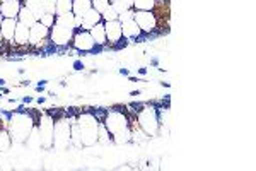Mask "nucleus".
Returning <instances> with one entry per match:
<instances>
[{"mask_svg": "<svg viewBox=\"0 0 256 171\" xmlns=\"http://www.w3.org/2000/svg\"><path fill=\"white\" fill-rule=\"evenodd\" d=\"M36 101H38V105H43V103H46V98H44V96H40Z\"/></svg>", "mask_w": 256, "mask_h": 171, "instance_id": "nucleus-32", "label": "nucleus"}, {"mask_svg": "<svg viewBox=\"0 0 256 171\" xmlns=\"http://www.w3.org/2000/svg\"><path fill=\"white\" fill-rule=\"evenodd\" d=\"M18 21H19V23H22V24H26L28 28L34 26V24L38 23L36 16L32 14V12L28 9V7L24 6V4H22V7H20V11H19V14H18Z\"/></svg>", "mask_w": 256, "mask_h": 171, "instance_id": "nucleus-19", "label": "nucleus"}, {"mask_svg": "<svg viewBox=\"0 0 256 171\" xmlns=\"http://www.w3.org/2000/svg\"><path fill=\"white\" fill-rule=\"evenodd\" d=\"M122 31H123V36L128 40H140L142 38L144 33L140 31V28L137 26V23H135L134 19H128V21H123L122 23Z\"/></svg>", "mask_w": 256, "mask_h": 171, "instance_id": "nucleus-13", "label": "nucleus"}, {"mask_svg": "<svg viewBox=\"0 0 256 171\" xmlns=\"http://www.w3.org/2000/svg\"><path fill=\"white\" fill-rule=\"evenodd\" d=\"M20 7H22L20 0H2V2H0V14H2L4 18L18 19Z\"/></svg>", "mask_w": 256, "mask_h": 171, "instance_id": "nucleus-11", "label": "nucleus"}, {"mask_svg": "<svg viewBox=\"0 0 256 171\" xmlns=\"http://www.w3.org/2000/svg\"><path fill=\"white\" fill-rule=\"evenodd\" d=\"M104 31H106V40L110 41V45H114L123 36L122 23H120L118 19L116 21H108V23H104Z\"/></svg>", "mask_w": 256, "mask_h": 171, "instance_id": "nucleus-12", "label": "nucleus"}, {"mask_svg": "<svg viewBox=\"0 0 256 171\" xmlns=\"http://www.w3.org/2000/svg\"><path fill=\"white\" fill-rule=\"evenodd\" d=\"M10 144H12V139L9 135V130H7V128H2V132H0V152L9 151Z\"/></svg>", "mask_w": 256, "mask_h": 171, "instance_id": "nucleus-23", "label": "nucleus"}, {"mask_svg": "<svg viewBox=\"0 0 256 171\" xmlns=\"http://www.w3.org/2000/svg\"><path fill=\"white\" fill-rule=\"evenodd\" d=\"M118 72L122 74V76H130V70H128V69H120Z\"/></svg>", "mask_w": 256, "mask_h": 171, "instance_id": "nucleus-30", "label": "nucleus"}, {"mask_svg": "<svg viewBox=\"0 0 256 171\" xmlns=\"http://www.w3.org/2000/svg\"><path fill=\"white\" fill-rule=\"evenodd\" d=\"M101 123H104V127L108 128L114 144H126L132 140V123L128 120V116L123 115L122 111L108 110V113H106L104 120Z\"/></svg>", "mask_w": 256, "mask_h": 171, "instance_id": "nucleus-1", "label": "nucleus"}, {"mask_svg": "<svg viewBox=\"0 0 256 171\" xmlns=\"http://www.w3.org/2000/svg\"><path fill=\"white\" fill-rule=\"evenodd\" d=\"M101 18H102V23H108V21H116L118 19V11L110 4V7L104 12H102Z\"/></svg>", "mask_w": 256, "mask_h": 171, "instance_id": "nucleus-25", "label": "nucleus"}, {"mask_svg": "<svg viewBox=\"0 0 256 171\" xmlns=\"http://www.w3.org/2000/svg\"><path fill=\"white\" fill-rule=\"evenodd\" d=\"M0 123H2V122H0ZM2 128H4V127H2V125H0V132H2Z\"/></svg>", "mask_w": 256, "mask_h": 171, "instance_id": "nucleus-36", "label": "nucleus"}, {"mask_svg": "<svg viewBox=\"0 0 256 171\" xmlns=\"http://www.w3.org/2000/svg\"><path fill=\"white\" fill-rule=\"evenodd\" d=\"M147 72H148L147 67H140V69H138V74H140V76H146Z\"/></svg>", "mask_w": 256, "mask_h": 171, "instance_id": "nucleus-29", "label": "nucleus"}, {"mask_svg": "<svg viewBox=\"0 0 256 171\" xmlns=\"http://www.w3.org/2000/svg\"><path fill=\"white\" fill-rule=\"evenodd\" d=\"M89 33L98 47H104V45L108 43V40H106V31H104V23H102V21L99 24H96Z\"/></svg>", "mask_w": 256, "mask_h": 171, "instance_id": "nucleus-18", "label": "nucleus"}, {"mask_svg": "<svg viewBox=\"0 0 256 171\" xmlns=\"http://www.w3.org/2000/svg\"><path fill=\"white\" fill-rule=\"evenodd\" d=\"M111 6L118 12H122L126 9H134V0H111Z\"/></svg>", "mask_w": 256, "mask_h": 171, "instance_id": "nucleus-24", "label": "nucleus"}, {"mask_svg": "<svg viewBox=\"0 0 256 171\" xmlns=\"http://www.w3.org/2000/svg\"><path fill=\"white\" fill-rule=\"evenodd\" d=\"M76 16L72 12L64 16H55V23L50 28V41L56 47H67L72 41V36L76 33Z\"/></svg>", "mask_w": 256, "mask_h": 171, "instance_id": "nucleus-2", "label": "nucleus"}, {"mask_svg": "<svg viewBox=\"0 0 256 171\" xmlns=\"http://www.w3.org/2000/svg\"><path fill=\"white\" fill-rule=\"evenodd\" d=\"M16 26H18V19L4 18L2 24H0V33H2L4 41H9V43H14Z\"/></svg>", "mask_w": 256, "mask_h": 171, "instance_id": "nucleus-15", "label": "nucleus"}, {"mask_svg": "<svg viewBox=\"0 0 256 171\" xmlns=\"http://www.w3.org/2000/svg\"><path fill=\"white\" fill-rule=\"evenodd\" d=\"M24 6H26L28 9H30L32 14L36 16V19H38V21H40L41 16L44 14L43 7H41V0H24Z\"/></svg>", "mask_w": 256, "mask_h": 171, "instance_id": "nucleus-21", "label": "nucleus"}, {"mask_svg": "<svg viewBox=\"0 0 256 171\" xmlns=\"http://www.w3.org/2000/svg\"><path fill=\"white\" fill-rule=\"evenodd\" d=\"M44 40H50V28L38 21L34 26L30 28V45H41Z\"/></svg>", "mask_w": 256, "mask_h": 171, "instance_id": "nucleus-10", "label": "nucleus"}, {"mask_svg": "<svg viewBox=\"0 0 256 171\" xmlns=\"http://www.w3.org/2000/svg\"><path fill=\"white\" fill-rule=\"evenodd\" d=\"M31 101H32L31 96H24V98H22V103H24V105H28V103H31Z\"/></svg>", "mask_w": 256, "mask_h": 171, "instance_id": "nucleus-31", "label": "nucleus"}, {"mask_svg": "<svg viewBox=\"0 0 256 171\" xmlns=\"http://www.w3.org/2000/svg\"><path fill=\"white\" fill-rule=\"evenodd\" d=\"M77 127H79L80 132V140L84 147H89V145H94L98 142V127H99V120L94 116V113L90 111H86L77 116L76 120Z\"/></svg>", "mask_w": 256, "mask_h": 171, "instance_id": "nucleus-4", "label": "nucleus"}, {"mask_svg": "<svg viewBox=\"0 0 256 171\" xmlns=\"http://www.w3.org/2000/svg\"><path fill=\"white\" fill-rule=\"evenodd\" d=\"M89 9H92L90 0H72V14L76 16V26H80V19Z\"/></svg>", "mask_w": 256, "mask_h": 171, "instance_id": "nucleus-16", "label": "nucleus"}, {"mask_svg": "<svg viewBox=\"0 0 256 171\" xmlns=\"http://www.w3.org/2000/svg\"><path fill=\"white\" fill-rule=\"evenodd\" d=\"M34 118L28 115L26 111H12L9 122H7V130L12 139V142H26L28 137L31 135L32 128H34Z\"/></svg>", "mask_w": 256, "mask_h": 171, "instance_id": "nucleus-3", "label": "nucleus"}, {"mask_svg": "<svg viewBox=\"0 0 256 171\" xmlns=\"http://www.w3.org/2000/svg\"><path fill=\"white\" fill-rule=\"evenodd\" d=\"M40 23L44 24L46 28H52L53 23H55V14H43L40 18Z\"/></svg>", "mask_w": 256, "mask_h": 171, "instance_id": "nucleus-27", "label": "nucleus"}, {"mask_svg": "<svg viewBox=\"0 0 256 171\" xmlns=\"http://www.w3.org/2000/svg\"><path fill=\"white\" fill-rule=\"evenodd\" d=\"M14 43L16 45H30V28L26 24L19 23L16 26V33H14Z\"/></svg>", "mask_w": 256, "mask_h": 171, "instance_id": "nucleus-17", "label": "nucleus"}, {"mask_svg": "<svg viewBox=\"0 0 256 171\" xmlns=\"http://www.w3.org/2000/svg\"><path fill=\"white\" fill-rule=\"evenodd\" d=\"M137 123L144 133L152 135V137L158 135V132L160 128L159 110L156 106H144L137 113Z\"/></svg>", "mask_w": 256, "mask_h": 171, "instance_id": "nucleus-5", "label": "nucleus"}, {"mask_svg": "<svg viewBox=\"0 0 256 171\" xmlns=\"http://www.w3.org/2000/svg\"><path fill=\"white\" fill-rule=\"evenodd\" d=\"M2 21H4V16H2V14H0V24H2Z\"/></svg>", "mask_w": 256, "mask_h": 171, "instance_id": "nucleus-35", "label": "nucleus"}, {"mask_svg": "<svg viewBox=\"0 0 256 171\" xmlns=\"http://www.w3.org/2000/svg\"><path fill=\"white\" fill-rule=\"evenodd\" d=\"M101 21H102V18H101V14H99L98 11L89 9L84 16H82L79 29H86V31H90V29L96 26V24L101 23Z\"/></svg>", "mask_w": 256, "mask_h": 171, "instance_id": "nucleus-14", "label": "nucleus"}, {"mask_svg": "<svg viewBox=\"0 0 256 171\" xmlns=\"http://www.w3.org/2000/svg\"><path fill=\"white\" fill-rule=\"evenodd\" d=\"M6 79H2V77H0V87H2V86H6Z\"/></svg>", "mask_w": 256, "mask_h": 171, "instance_id": "nucleus-33", "label": "nucleus"}, {"mask_svg": "<svg viewBox=\"0 0 256 171\" xmlns=\"http://www.w3.org/2000/svg\"><path fill=\"white\" fill-rule=\"evenodd\" d=\"M36 128H38L40 133V142L41 147L50 149L53 147V132H55V118H53L50 113L41 115L40 122L36 123Z\"/></svg>", "mask_w": 256, "mask_h": 171, "instance_id": "nucleus-8", "label": "nucleus"}, {"mask_svg": "<svg viewBox=\"0 0 256 171\" xmlns=\"http://www.w3.org/2000/svg\"><path fill=\"white\" fill-rule=\"evenodd\" d=\"M111 0H90V6H92L94 11H98L99 14H102L106 9L110 7Z\"/></svg>", "mask_w": 256, "mask_h": 171, "instance_id": "nucleus-26", "label": "nucleus"}, {"mask_svg": "<svg viewBox=\"0 0 256 171\" xmlns=\"http://www.w3.org/2000/svg\"><path fill=\"white\" fill-rule=\"evenodd\" d=\"M72 48L77 50V52L80 53H94V52H99L102 47H98L96 43H94L92 36H90L89 31H86V29H76V33H74L72 36Z\"/></svg>", "mask_w": 256, "mask_h": 171, "instance_id": "nucleus-7", "label": "nucleus"}, {"mask_svg": "<svg viewBox=\"0 0 256 171\" xmlns=\"http://www.w3.org/2000/svg\"><path fill=\"white\" fill-rule=\"evenodd\" d=\"M159 0H134V11H156Z\"/></svg>", "mask_w": 256, "mask_h": 171, "instance_id": "nucleus-20", "label": "nucleus"}, {"mask_svg": "<svg viewBox=\"0 0 256 171\" xmlns=\"http://www.w3.org/2000/svg\"><path fill=\"white\" fill-rule=\"evenodd\" d=\"M72 144L70 140V122L68 120H56L55 132H53V147L67 149Z\"/></svg>", "mask_w": 256, "mask_h": 171, "instance_id": "nucleus-9", "label": "nucleus"}, {"mask_svg": "<svg viewBox=\"0 0 256 171\" xmlns=\"http://www.w3.org/2000/svg\"><path fill=\"white\" fill-rule=\"evenodd\" d=\"M72 12V0H56L55 16H64Z\"/></svg>", "mask_w": 256, "mask_h": 171, "instance_id": "nucleus-22", "label": "nucleus"}, {"mask_svg": "<svg viewBox=\"0 0 256 171\" xmlns=\"http://www.w3.org/2000/svg\"><path fill=\"white\" fill-rule=\"evenodd\" d=\"M74 69H76V70H82V69H84V62H80V60L74 62Z\"/></svg>", "mask_w": 256, "mask_h": 171, "instance_id": "nucleus-28", "label": "nucleus"}, {"mask_svg": "<svg viewBox=\"0 0 256 171\" xmlns=\"http://www.w3.org/2000/svg\"><path fill=\"white\" fill-rule=\"evenodd\" d=\"M2 43H4V38H2V33H0V48H2Z\"/></svg>", "mask_w": 256, "mask_h": 171, "instance_id": "nucleus-34", "label": "nucleus"}, {"mask_svg": "<svg viewBox=\"0 0 256 171\" xmlns=\"http://www.w3.org/2000/svg\"><path fill=\"white\" fill-rule=\"evenodd\" d=\"M134 21L137 23V26L144 35H152L159 28V16L154 11H135Z\"/></svg>", "mask_w": 256, "mask_h": 171, "instance_id": "nucleus-6", "label": "nucleus"}]
</instances>
